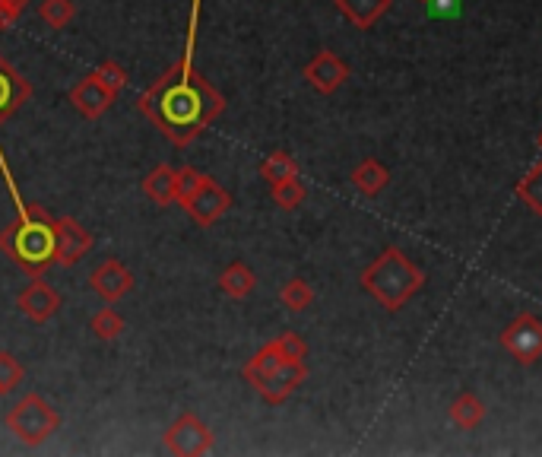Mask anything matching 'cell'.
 Returning <instances> with one entry per match:
<instances>
[{
	"mask_svg": "<svg viewBox=\"0 0 542 457\" xmlns=\"http://www.w3.org/2000/svg\"><path fill=\"white\" fill-rule=\"evenodd\" d=\"M485 404L479 400V394L473 391H460L454 400H451V407H447V416H451V423L463 432H476L482 423H485Z\"/></svg>",
	"mask_w": 542,
	"mask_h": 457,
	"instance_id": "obj_17",
	"label": "cell"
},
{
	"mask_svg": "<svg viewBox=\"0 0 542 457\" xmlns=\"http://www.w3.org/2000/svg\"><path fill=\"white\" fill-rule=\"evenodd\" d=\"M305 378H308V365L305 359H286L279 369H273L270 375H264L260 381H254V391L267 400V404L279 407V404H286V400L305 385Z\"/></svg>",
	"mask_w": 542,
	"mask_h": 457,
	"instance_id": "obj_7",
	"label": "cell"
},
{
	"mask_svg": "<svg viewBox=\"0 0 542 457\" xmlns=\"http://www.w3.org/2000/svg\"><path fill=\"white\" fill-rule=\"evenodd\" d=\"M333 4L355 29L368 32L371 26H378V20L390 10L394 0H333Z\"/></svg>",
	"mask_w": 542,
	"mask_h": 457,
	"instance_id": "obj_15",
	"label": "cell"
},
{
	"mask_svg": "<svg viewBox=\"0 0 542 457\" xmlns=\"http://www.w3.org/2000/svg\"><path fill=\"white\" fill-rule=\"evenodd\" d=\"M283 362H286V356H283V350H279V343L270 340V343L260 346V350L245 362V369H241V375H245L248 385H254V381H260L264 375H270V372L279 369Z\"/></svg>",
	"mask_w": 542,
	"mask_h": 457,
	"instance_id": "obj_20",
	"label": "cell"
},
{
	"mask_svg": "<svg viewBox=\"0 0 542 457\" xmlns=\"http://www.w3.org/2000/svg\"><path fill=\"white\" fill-rule=\"evenodd\" d=\"M517 197L527 204L536 216H542V159L517 181Z\"/></svg>",
	"mask_w": 542,
	"mask_h": 457,
	"instance_id": "obj_24",
	"label": "cell"
},
{
	"mask_svg": "<svg viewBox=\"0 0 542 457\" xmlns=\"http://www.w3.org/2000/svg\"><path fill=\"white\" fill-rule=\"evenodd\" d=\"M536 143H539V150H542V131H539V137H536Z\"/></svg>",
	"mask_w": 542,
	"mask_h": 457,
	"instance_id": "obj_33",
	"label": "cell"
},
{
	"mask_svg": "<svg viewBox=\"0 0 542 457\" xmlns=\"http://www.w3.org/2000/svg\"><path fill=\"white\" fill-rule=\"evenodd\" d=\"M32 99V86L20 70L0 58V121L16 115V108Z\"/></svg>",
	"mask_w": 542,
	"mask_h": 457,
	"instance_id": "obj_14",
	"label": "cell"
},
{
	"mask_svg": "<svg viewBox=\"0 0 542 457\" xmlns=\"http://www.w3.org/2000/svg\"><path fill=\"white\" fill-rule=\"evenodd\" d=\"M184 210L191 213V219L197 226H213L216 219H222L232 207V194L219 185L213 178H203V185L197 188V194H191L188 200L181 204Z\"/></svg>",
	"mask_w": 542,
	"mask_h": 457,
	"instance_id": "obj_8",
	"label": "cell"
},
{
	"mask_svg": "<svg viewBox=\"0 0 542 457\" xmlns=\"http://www.w3.org/2000/svg\"><path fill=\"white\" fill-rule=\"evenodd\" d=\"M216 445L213 429L197 413H181L165 432V451L178 457H203Z\"/></svg>",
	"mask_w": 542,
	"mask_h": 457,
	"instance_id": "obj_5",
	"label": "cell"
},
{
	"mask_svg": "<svg viewBox=\"0 0 542 457\" xmlns=\"http://www.w3.org/2000/svg\"><path fill=\"white\" fill-rule=\"evenodd\" d=\"M200 4L203 0H191L188 42H184L178 64L168 67L162 77L153 86H146L143 96L137 99L140 112L175 146H191L222 112H226V99H222V93L194 67Z\"/></svg>",
	"mask_w": 542,
	"mask_h": 457,
	"instance_id": "obj_1",
	"label": "cell"
},
{
	"mask_svg": "<svg viewBox=\"0 0 542 457\" xmlns=\"http://www.w3.org/2000/svg\"><path fill=\"white\" fill-rule=\"evenodd\" d=\"M219 289L226 292L229 299H248L257 289V273L248 264L235 261L219 273Z\"/></svg>",
	"mask_w": 542,
	"mask_h": 457,
	"instance_id": "obj_19",
	"label": "cell"
},
{
	"mask_svg": "<svg viewBox=\"0 0 542 457\" xmlns=\"http://www.w3.org/2000/svg\"><path fill=\"white\" fill-rule=\"evenodd\" d=\"M270 197H273V204L279 210H298L305 204L308 188H305L302 178H286V181H276V185H270Z\"/></svg>",
	"mask_w": 542,
	"mask_h": 457,
	"instance_id": "obj_21",
	"label": "cell"
},
{
	"mask_svg": "<svg viewBox=\"0 0 542 457\" xmlns=\"http://www.w3.org/2000/svg\"><path fill=\"white\" fill-rule=\"evenodd\" d=\"M175 169L172 166H156L143 178V194L153 200L156 207H172L178 204V188H175Z\"/></svg>",
	"mask_w": 542,
	"mask_h": 457,
	"instance_id": "obj_18",
	"label": "cell"
},
{
	"mask_svg": "<svg viewBox=\"0 0 542 457\" xmlns=\"http://www.w3.org/2000/svg\"><path fill=\"white\" fill-rule=\"evenodd\" d=\"M349 181H352V188L359 191V194H365V197H378V194L390 185V172H387V166H384L381 159L368 156V159H362L359 166L352 169Z\"/></svg>",
	"mask_w": 542,
	"mask_h": 457,
	"instance_id": "obj_16",
	"label": "cell"
},
{
	"mask_svg": "<svg viewBox=\"0 0 542 457\" xmlns=\"http://www.w3.org/2000/svg\"><path fill=\"white\" fill-rule=\"evenodd\" d=\"M89 331L96 334L99 340H118L121 337V331H124V318L115 312V308H99L96 315H92V321H89Z\"/></svg>",
	"mask_w": 542,
	"mask_h": 457,
	"instance_id": "obj_26",
	"label": "cell"
},
{
	"mask_svg": "<svg viewBox=\"0 0 542 457\" xmlns=\"http://www.w3.org/2000/svg\"><path fill=\"white\" fill-rule=\"evenodd\" d=\"M419 4H428V0H419Z\"/></svg>",
	"mask_w": 542,
	"mask_h": 457,
	"instance_id": "obj_34",
	"label": "cell"
},
{
	"mask_svg": "<svg viewBox=\"0 0 542 457\" xmlns=\"http://www.w3.org/2000/svg\"><path fill=\"white\" fill-rule=\"evenodd\" d=\"M0 172H4L10 200L16 204V219L7 229H0V251L20 270L32 273V277H42L51 264H58V226H54V219L42 207L23 200L4 150H0Z\"/></svg>",
	"mask_w": 542,
	"mask_h": 457,
	"instance_id": "obj_2",
	"label": "cell"
},
{
	"mask_svg": "<svg viewBox=\"0 0 542 457\" xmlns=\"http://www.w3.org/2000/svg\"><path fill=\"white\" fill-rule=\"evenodd\" d=\"M7 429L20 438L23 445L39 448L48 438L61 429V416L42 394H26L20 397L7 413Z\"/></svg>",
	"mask_w": 542,
	"mask_h": 457,
	"instance_id": "obj_4",
	"label": "cell"
},
{
	"mask_svg": "<svg viewBox=\"0 0 542 457\" xmlns=\"http://www.w3.org/2000/svg\"><path fill=\"white\" fill-rule=\"evenodd\" d=\"M498 343L514 356L520 365H536L542 359V321L533 312H520L501 331Z\"/></svg>",
	"mask_w": 542,
	"mask_h": 457,
	"instance_id": "obj_6",
	"label": "cell"
},
{
	"mask_svg": "<svg viewBox=\"0 0 542 457\" xmlns=\"http://www.w3.org/2000/svg\"><path fill=\"white\" fill-rule=\"evenodd\" d=\"M89 286L102 302H118L127 296L130 289H134V273H130L118 258H108L92 270Z\"/></svg>",
	"mask_w": 542,
	"mask_h": 457,
	"instance_id": "obj_11",
	"label": "cell"
},
{
	"mask_svg": "<svg viewBox=\"0 0 542 457\" xmlns=\"http://www.w3.org/2000/svg\"><path fill=\"white\" fill-rule=\"evenodd\" d=\"M203 178L207 175H200L194 166H184V169H178V175H175V188H178V204H184L191 194H197V188L203 185Z\"/></svg>",
	"mask_w": 542,
	"mask_h": 457,
	"instance_id": "obj_28",
	"label": "cell"
},
{
	"mask_svg": "<svg viewBox=\"0 0 542 457\" xmlns=\"http://www.w3.org/2000/svg\"><path fill=\"white\" fill-rule=\"evenodd\" d=\"M359 283L371 299L381 302V308H387V312H400V308L425 286V270L409 261L403 248L387 245L378 258L362 270Z\"/></svg>",
	"mask_w": 542,
	"mask_h": 457,
	"instance_id": "obj_3",
	"label": "cell"
},
{
	"mask_svg": "<svg viewBox=\"0 0 542 457\" xmlns=\"http://www.w3.org/2000/svg\"><path fill=\"white\" fill-rule=\"evenodd\" d=\"M29 0H0V29H13Z\"/></svg>",
	"mask_w": 542,
	"mask_h": 457,
	"instance_id": "obj_31",
	"label": "cell"
},
{
	"mask_svg": "<svg viewBox=\"0 0 542 457\" xmlns=\"http://www.w3.org/2000/svg\"><path fill=\"white\" fill-rule=\"evenodd\" d=\"M276 343H279V350H283L286 359H305V356H308V343H305L302 337H298L295 331L279 334Z\"/></svg>",
	"mask_w": 542,
	"mask_h": 457,
	"instance_id": "obj_30",
	"label": "cell"
},
{
	"mask_svg": "<svg viewBox=\"0 0 542 457\" xmlns=\"http://www.w3.org/2000/svg\"><path fill=\"white\" fill-rule=\"evenodd\" d=\"M39 16L48 29H67L73 23V16H77V4L73 0H42Z\"/></svg>",
	"mask_w": 542,
	"mask_h": 457,
	"instance_id": "obj_25",
	"label": "cell"
},
{
	"mask_svg": "<svg viewBox=\"0 0 542 457\" xmlns=\"http://www.w3.org/2000/svg\"><path fill=\"white\" fill-rule=\"evenodd\" d=\"M54 226H58V264L61 267L80 264L92 251V232H86L73 216L54 219Z\"/></svg>",
	"mask_w": 542,
	"mask_h": 457,
	"instance_id": "obj_13",
	"label": "cell"
},
{
	"mask_svg": "<svg viewBox=\"0 0 542 457\" xmlns=\"http://www.w3.org/2000/svg\"><path fill=\"white\" fill-rule=\"evenodd\" d=\"M23 381V365L20 359H16L13 353H4L0 350V394H10L20 388Z\"/></svg>",
	"mask_w": 542,
	"mask_h": 457,
	"instance_id": "obj_27",
	"label": "cell"
},
{
	"mask_svg": "<svg viewBox=\"0 0 542 457\" xmlns=\"http://www.w3.org/2000/svg\"><path fill=\"white\" fill-rule=\"evenodd\" d=\"M115 99H118V93H115V89H108L96 77V73H89V77H83L77 86L70 89V105L77 108L83 118H89V121L102 118L108 108L115 105Z\"/></svg>",
	"mask_w": 542,
	"mask_h": 457,
	"instance_id": "obj_10",
	"label": "cell"
},
{
	"mask_svg": "<svg viewBox=\"0 0 542 457\" xmlns=\"http://www.w3.org/2000/svg\"><path fill=\"white\" fill-rule=\"evenodd\" d=\"M92 73H96V77H99L108 89H115V93H121V89L127 86V70H124L118 61H102Z\"/></svg>",
	"mask_w": 542,
	"mask_h": 457,
	"instance_id": "obj_29",
	"label": "cell"
},
{
	"mask_svg": "<svg viewBox=\"0 0 542 457\" xmlns=\"http://www.w3.org/2000/svg\"><path fill=\"white\" fill-rule=\"evenodd\" d=\"M279 302H283V308H289V312H305V308H311V302H314V289L302 277H292L289 283H283V289H279Z\"/></svg>",
	"mask_w": 542,
	"mask_h": 457,
	"instance_id": "obj_23",
	"label": "cell"
},
{
	"mask_svg": "<svg viewBox=\"0 0 542 457\" xmlns=\"http://www.w3.org/2000/svg\"><path fill=\"white\" fill-rule=\"evenodd\" d=\"M61 292L54 289L51 283L45 280H32L23 292H20V299H16V305H20V312L32 321V324H45L51 321L54 315H58V308H61Z\"/></svg>",
	"mask_w": 542,
	"mask_h": 457,
	"instance_id": "obj_12",
	"label": "cell"
},
{
	"mask_svg": "<svg viewBox=\"0 0 542 457\" xmlns=\"http://www.w3.org/2000/svg\"><path fill=\"white\" fill-rule=\"evenodd\" d=\"M302 73H305V80H308L311 89H317L321 96H333L336 89L349 80V64L340 58V54H333V51L324 48L305 64Z\"/></svg>",
	"mask_w": 542,
	"mask_h": 457,
	"instance_id": "obj_9",
	"label": "cell"
},
{
	"mask_svg": "<svg viewBox=\"0 0 542 457\" xmlns=\"http://www.w3.org/2000/svg\"><path fill=\"white\" fill-rule=\"evenodd\" d=\"M428 7L435 16H451L457 10V0H428Z\"/></svg>",
	"mask_w": 542,
	"mask_h": 457,
	"instance_id": "obj_32",
	"label": "cell"
},
{
	"mask_svg": "<svg viewBox=\"0 0 542 457\" xmlns=\"http://www.w3.org/2000/svg\"><path fill=\"white\" fill-rule=\"evenodd\" d=\"M260 178L270 181V185H276V181H286V178H298V162L295 156L276 150L270 153L264 162H260Z\"/></svg>",
	"mask_w": 542,
	"mask_h": 457,
	"instance_id": "obj_22",
	"label": "cell"
}]
</instances>
